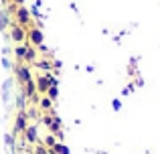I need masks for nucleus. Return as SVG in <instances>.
<instances>
[{"instance_id": "nucleus-7", "label": "nucleus", "mask_w": 160, "mask_h": 154, "mask_svg": "<svg viewBox=\"0 0 160 154\" xmlns=\"http://www.w3.org/2000/svg\"><path fill=\"white\" fill-rule=\"evenodd\" d=\"M24 140H27L28 144H37V140H39L37 126H27V130H24Z\"/></svg>"}, {"instance_id": "nucleus-2", "label": "nucleus", "mask_w": 160, "mask_h": 154, "mask_svg": "<svg viewBox=\"0 0 160 154\" xmlns=\"http://www.w3.org/2000/svg\"><path fill=\"white\" fill-rule=\"evenodd\" d=\"M14 77H16V81H18V85H27L28 81H32V75H31V69H28V65L16 63V67H14Z\"/></svg>"}, {"instance_id": "nucleus-10", "label": "nucleus", "mask_w": 160, "mask_h": 154, "mask_svg": "<svg viewBox=\"0 0 160 154\" xmlns=\"http://www.w3.org/2000/svg\"><path fill=\"white\" fill-rule=\"evenodd\" d=\"M49 152H51V154H71L69 146H67V144H63V142H57L53 148H49Z\"/></svg>"}, {"instance_id": "nucleus-21", "label": "nucleus", "mask_w": 160, "mask_h": 154, "mask_svg": "<svg viewBox=\"0 0 160 154\" xmlns=\"http://www.w3.org/2000/svg\"><path fill=\"white\" fill-rule=\"evenodd\" d=\"M120 107H122V103H120V102L116 99V102H113V110H120Z\"/></svg>"}, {"instance_id": "nucleus-18", "label": "nucleus", "mask_w": 160, "mask_h": 154, "mask_svg": "<svg viewBox=\"0 0 160 154\" xmlns=\"http://www.w3.org/2000/svg\"><path fill=\"white\" fill-rule=\"evenodd\" d=\"M6 24H8V18L4 14H0V28H6Z\"/></svg>"}, {"instance_id": "nucleus-17", "label": "nucleus", "mask_w": 160, "mask_h": 154, "mask_svg": "<svg viewBox=\"0 0 160 154\" xmlns=\"http://www.w3.org/2000/svg\"><path fill=\"white\" fill-rule=\"evenodd\" d=\"M37 67H41V69H51V63H49V61H39V63H37Z\"/></svg>"}, {"instance_id": "nucleus-19", "label": "nucleus", "mask_w": 160, "mask_h": 154, "mask_svg": "<svg viewBox=\"0 0 160 154\" xmlns=\"http://www.w3.org/2000/svg\"><path fill=\"white\" fill-rule=\"evenodd\" d=\"M6 142H8V144H10V146H12V144H14V138H12L10 134H6Z\"/></svg>"}, {"instance_id": "nucleus-3", "label": "nucleus", "mask_w": 160, "mask_h": 154, "mask_svg": "<svg viewBox=\"0 0 160 154\" xmlns=\"http://www.w3.org/2000/svg\"><path fill=\"white\" fill-rule=\"evenodd\" d=\"M27 41H28V45H32V47H41V45H43V41H45L43 31H41V28H37V27H31L27 31Z\"/></svg>"}, {"instance_id": "nucleus-9", "label": "nucleus", "mask_w": 160, "mask_h": 154, "mask_svg": "<svg viewBox=\"0 0 160 154\" xmlns=\"http://www.w3.org/2000/svg\"><path fill=\"white\" fill-rule=\"evenodd\" d=\"M35 61H37V47L28 45V49H27V55H24V63H27V65H32Z\"/></svg>"}, {"instance_id": "nucleus-15", "label": "nucleus", "mask_w": 160, "mask_h": 154, "mask_svg": "<svg viewBox=\"0 0 160 154\" xmlns=\"http://www.w3.org/2000/svg\"><path fill=\"white\" fill-rule=\"evenodd\" d=\"M32 154H51V152H49V148L45 144H35V152Z\"/></svg>"}, {"instance_id": "nucleus-12", "label": "nucleus", "mask_w": 160, "mask_h": 154, "mask_svg": "<svg viewBox=\"0 0 160 154\" xmlns=\"http://www.w3.org/2000/svg\"><path fill=\"white\" fill-rule=\"evenodd\" d=\"M39 107L43 112H53V99L47 97V95H45V97H41L39 99Z\"/></svg>"}, {"instance_id": "nucleus-5", "label": "nucleus", "mask_w": 160, "mask_h": 154, "mask_svg": "<svg viewBox=\"0 0 160 154\" xmlns=\"http://www.w3.org/2000/svg\"><path fill=\"white\" fill-rule=\"evenodd\" d=\"M10 39L14 41L16 45H20V43H24L27 41V28L24 27H20V24H12L10 27Z\"/></svg>"}, {"instance_id": "nucleus-8", "label": "nucleus", "mask_w": 160, "mask_h": 154, "mask_svg": "<svg viewBox=\"0 0 160 154\" xmlns=\"http://www.w3.org/2000/svg\"><path fill=\"white\" fill-rule=\"evenodd\" d=\"M27 49H28V45H27V43H20V45H16V47H14V57H16V61H18V63H24V55H27Z\"/></svg>"}, {"instance_id": "nucleus-14", "label": "nucleus", "mask_w": 160, "mask_h": 154, "mask_svg": "<svg viewBox=\"0 0 160 154\" xmlns=\"http://www.w3.org/2000/svg\"><path fill=\"white\" fill-rule=\"evenodd\" d=\"M45 95H47V97H51L53 102H55V99L59 97V89H57V85H51V87L47 89V93H45Z\"/></svg>"}, {"instance_id": "nucleus-4", "label": "nucleus", "mask_w": 160, "mask_h": 154, "mask_svg": "<svg viewBox=\"0 0 160 154\" xmlns=\"http://www.w3.org/2000/svg\"><path fill=\"white\" fill-rule=\"evenodd\" d=\"M14 20H16V24H20V27L27 28L28 24H31V12H28L24 6H16L14 8Z\"/></svg>"}, {"instance_id": "nucleus-20", "label": "nucleus", "mask_w": 160, "mask_h": 154, "mask_svg": "<svg viewBox=\"0 0 160 154\" xmlns=\"http://www.w3.org/2000/svg\"><path fill=\"white\" fill-rule=\"evenodd\" d=\"M12 4H16V6H22L24 0H12Z\"/></svg>"}, {"instance_id": "nucleus-11", "label": "nucleus", "mask_w": 160, "mask_h": 154, "mask_svg": "<svg viewBox=\"0 0 160 154\" xmlns=\"http://www.w3.org/2000/svg\"><path fill=\"white\" fill-rule=\"evenodd\" d=\"M49 132H51V134H55V136H59V138H61L63 136V132H61V122H59V118H53V122L49 124Z\"/></svg>"}, {"instance_id": "nucleus-6", "label": "nucleus", "mask_w": 160, "mask_h": 154, "mask_svg": "<svg viewBox=\"0 0 160 154\" xmlns=\"http://www.w3.org/2000/svg\"><path fill=\"white\" fill-rule=\"evenodd\" d=\"M27 126H28L27 114H24V112H18V116H16V120H14V134L16 136H18V134H24Z\"/></svg>"}, {"instance_id": "nucleus-16", "label": "nucleus", "mask_w": 160, "mask_h": 154, "mask_svg": "<svg viewBox=\"0 0 160 154\" xmlns=\"http://www.w3.org/2000/svg\"><path fill=\"white\" fill-rule=\"evenodd\" d=\"M24 114H27V118H37V116H39V114H37V110H35V107H28V110L24 112Z\"/></svg>"}, {"instance_id": "nucleus-22", "label": "nucleus", "mask_w": 160, "mask_h": 154, "mask_svg": "<svg viewBox=\"0 0 160 154\" xmlns=\"http://www.w3.org/2000/svg\"><path fill=\"white\" fill-rule=\"evenodd\" d=\"M18 154H27V152H18Z\"/></svg>"}, {"instance_id": "nucleus-13", "label": "nucleus", "mask_w": 160, "mask_h": 154, "mask_svg": "<svg viewBox=\"0 0 160 154\" xmlns=\"http://www.w3.org/2000/svg\"><path fill=\"white\" fill-rule=\"evenodd\" d=\"M43 144H45V146H47V148H53L55 144H57V138H55V134H51V132H49V134L45 136Z\"/></svg>"}, {"instance_id": "nucleus-1", "label": "nucleus", "mask_w": 160, "mask_h": 154, "mask_svg": "<svg viewBox=\"0 0 160 154\" xmlns=\"http://www.w3.org/2000/svg\"><path fill=\"white\" fill-rule=\"evenodd\" d=\"M35 85H37V93H47V89L51 85H57V77H53L51 73H47V75H39L37 77V81H35Z\"/></svg>"}]
</instances>
